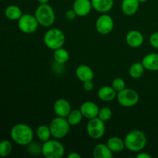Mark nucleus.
I'll return each mask as SVG.
<instances>
[{"label":"nucleus","mask_w":158,"mask_h":158,"mask_svg":"<svg viewBox=\"0 0 158 158\" xmlns=\"http://www.w3.org/2000/svg\"><path fill=\"white\" fill-rule=\"evenodd\" d=\"M125 148L131 152H140L147 146L148 139L143 131L140 130H134L130 131L125 136Z\"/></svg>","instance_id":"obj_1"},{"label":"nucleus","mask_w":158,"mask_h":158,"mask_svg":"<svg viewBox=\"0 0 158 158\" xmlns=\"http://www.w3.org/2000/svg\"><path fill=\"white\" fill-rule=\"evenodd\" d=\"M12 140L17 144L27 146L33 141L34 133L32 128L25 123H18L12 128L10 132Z\"/></svg>","instance_id":"obj_2"},{"label":"nucleus","mask_w":158,"mask_h":158,"mask_svg":"<svg viewBox=\"0 0 158 158\" xmlns=\"http://www.w3.org/2000/svg\"><path fill=\"white\" fill-rule=\"evenodd\" d=\"M43 41L48 49L54 51L55 49L64 46L66 42V35L61 29L58 28H52L48 29L44 34Z\"/></svg>","instance_id":"obj_3"},{"label":"nucleus","mask_w":158,"mask_h":158,"mask_svg":"<svg viewBox=\"0 0 158 158\" xmlns=\"http://www.w3.org/2000/svg\"><path fill=\"white\" fill-rule=\"evenodd\" d=\"M34 15L36 18L39 25L43 27H50L55 23V12L52 6L48 3L40 4L35 9Z\"/></svg>","instance_id":"obj_4"},{"label":"nucleus","mask_w":158,"mask_h":158,"mask_svg":"<svg viewBox=\"0 0 158 158\" xmlns=\"http://www.w3.org/2000/svg\"><path fill=\"white\" fill-rule=\"evenodd\" d=\"M64 146L57 139H49L42 145V154L46 158H61L64 156Z\"/></svg>","instance_id":"obj_5"},{"label":"nucleus","mask_w":158,"mask_h":158,"mask_svg":"<svg viewBox=\"0 0 158 158\" xmlns=\"http://www.w3.org/2000/svg\"><path fill=\"white\" fill-rule=\"evenodd\" d=\"M49 129H50L52 137L59 140L67 135L70 129V124L67 121L66 118L56 116L50 122Z\"/></svg>","instance_id":"obj_6"},{"label":"nucleus","mask_w":158,"mask_h":158,"mask_svg":"<svg viewBox=\"0 0 158 158\" xmlns=\"http://www.w3.org/2000/svg\"><path fill=\"white\" fill-rule=\"evenodd\" d=\"M117 99L120 105L123 107H132L137 104L140 97L136 90L131 88H124L117 93Z\"/></svg>","instance_id":"obj_7"},{"label":"nucleus","mask_w":158,"mask_h":158,"mask_svg":"<svg viewBox=\"0 0 158 158\" xmlns=\"http://www.w3.org/2000/svg\"><path fill=\"white\" fill-rule=\"evenodd\" d=\"M86 129L89 137L94 140H98L101 138L105 134V122L100 120L98 117L90 119L86 124Z\"/></svg>","instance_id":"obj_8"},{"label":"nucleus","mask_w":158,"mask_h":158,"mask_svg":"<svg viewBox=\"0 0 158 158\" xmlns=\"http://www.w3.org/2000/svg\"><path fill=\"white\" fill-rule=\"evenodd\" d=\"M39 26L40 25L35 15L29 13L23 14V15L18 20L19 29L23 33H33L37 30Z\"/></svg>","instance_id":"obj_9"},{"label":"nucleus","mask_w":158,"mask_h":158,"mask_svg":"<svg viewBox=\"0 0 158 158\" xmlns=\"http://www.w3.org/2000/svg\"><path fill=\"white\" fill-rule=\"evenodd\" d=\"M95 27L97 32L101 35H108L114 28V22L110 15L103 13L97 19Z\"/></svg>","instance_id":"obj_10"},{"label":"nucleus","mask_w":158,"mask_h":158,"mask_svg":"<svg viewBox=\"0 0 158 158\" xmlns=\"http://www.w3.org/2000/svg\"><path fill=\"white\" fill-rule=\"evenodd\" d=\"M80 110L84 118L90 120L98 117L100 108L94 102L85 101L81 104Z\"/></svg>","instance_id":"obj_11"},{"label":"nucleus","mask_w":158,"mask_h":158,"mask_svg":"<svg viewBox=\"0 0 158 158\" xmlns=\"http://www.w3.org/2000/svg\"><path fill=\"white\" fill-rule=\"evenodd\" d=\"M91 0H75L73 5V9L75 11L77 16L85 17L92 10Z\"/></svg>","instance_id":"obj_12"},{"label":"nucleus","mask_w":158,"mask_h":158,"mask_svg":"<svg viewBox=\"0 0 158 158\" xmlns=\"http://www.w3.org/2000/svg\"><path fill=\"white\" fill-rule=\"evenodd\" d=\"M71 110H72V108H71L70 103L65 99H58L54 103L53 111L57 117L66 118Z\"/></svg>","instance_id":"obj_13"},{"label":"nucleus","mask_w":158,"mask_h":158,"mask_svg":"<svg viewBox=\"0 0 158 158\" xmlns=\"http://www.w3.org/2000/svg\"><path fill=\"white\" fill-rule=\"evenodd\" d=\"M127 44L131 48H139L144 42L143 34L137 30H131L127 33L125 37Z\"/></svg>","instance_id":"obj_14"},{"label":"nucleus","mask_w":158,"mask_h":158,"mask_svg":"<svg viewBox=\"0 0 158 158\" xmlns=\"http://www.w3.org/2000/svg\"><path fill=\"white\" fill-rule=\"evenodd\" d=\"M76 76L79 80L83 83L94 80V73L90 66L82 64L77 66L76 69Z\"/></svg>","instance_id":"obj_15"},{"label":"nucleus","mask_w":158,"mask_h":158,"mask_svg":"<svg viewBox=\"0 0 158 158\" xmlns=\"http://www.w3.org/2000/svg\"><path fill=\"white\" fill-rule=\"evenodd\" d=\"M145 69L149 71H158V53L151 52L143 56L141 61Z\"/></svg>","instance_id":"obj_16"},{"label":"nucleus","mask_w":158,"mask_h":158,"mask_svg":"<svg viewBox=\"0 0 158 158\" xmlns=\"http://www.w3.org/2000/svg\"><path fill=\"white\" fill-rule=\"evenodd\" d=\"M140 2L138 0H122L120 8L124 15H133L138 11Z\"/></svg>","instance_id":"obj_17"},{"label":"nucleus","mask_w":158,"mask_h":158,"mask_svg":"<svg viewBox=\"0 0 158 158\" xmlns=\"http://www.w3.org/2000/svg\"><path fill=\"white\" fill-rule=\"evenodd\" d=\"M117 92L110 86H103L99 89L97 96L102 101L110 102L117 98Z\"/></svg>","instance_id":"obj_18"},{"label":"nucleus","mask_w":158,"mask_h":158,"mask_svg":"<svg viewBox=\"0 0 158 158\" xmlns=\"http://www.w3.org/2000/svg\"><path fill=\"white\" fill-rule=\"evenodd\" d=\"M92 7L100 13H106L112 9L114 0H91Z\"/></svg>","instance_id":"obj_19"},{"label":"nucleus","mask_w":158,"mask_h":158,"mask_svg":"<svg viewBox=\"0 0 158 158\" xmlns=\"http://www.w3.org/2000/svg\"><path fill=\"white\" fill-rule=\"evenodd\" d=\"M94 157L95 158H112L114 153L104 143H98L94 149Z\"/></svg>","instance_id":"obj_20"},{"label":"nucleus","mask_w":158,"mask_h":158,"mask_svg":"<svg viewBox=\"0 0 158 158\" xmlns=\"http://www.w3.org/2000/svg\"><path fill=\"white\" fill-rule=\"evenodd\" d=\"M106 145L113 153H120L125 148L124 140L119 137H111L108 139Z\"/></svg>","instance_id":"obj_21"},{"label":"nucleus","mask_w":158,"mask_h":158,"mask_svg":"<svg viewBox=\"0 0 158 158\" xmlns=\"http://www.w3.org/2000/svg\"><path fill=\"white\" fill-rule=\"evenodd\" d=\"M145 68L143 67L142 63H134L130 66L129 68V75L131 78L134 79V80H138V79L141 78L142 76L144 73Z\"/></svg>","instance_id":"obj_22"},{"label":"nucleus","mask_w":158,"mask_h":158,"mask_svg":"<svg viewBox=\"0 0 158 158\" xmlns=\"http://www.w3.org/2000/svg\"><path fill=\"white\" fill-rule=\"evenodd\" d=\"M5 15L10 20H19L23 15L21 9L15 5L9 6L5 10Z\"/></svg>","instance_id":"obj_23"},{"label":"nucleus","mask_w":158,"mask_h":158,"mask_svg":"<svg viewBox=\"0 0 158 158\" xmlns=\"http://www.w3.org/2000/svg\"><path fill=\"white\" fill-rule=\"evenodd\" d=\"M54 61L61 64H65L67 63L69 59V53L66 49L61 47L55 49L53 52Z\"/></svg>","instance_id":"obj_24"},{"label":"nucleus","mask_w":158,"mask_h":158,"mask_svg":"<svg viewBox=\"0 0 158 158\" xmlns=\"http://www.w3.org/2000/svg\"><path fill=\"white\" fill-rule=\"evenodd\" d=\"M36 136L39 140L43 143L49 140L52 137L49 126H47V125L39 126L36 129Z\"/></svg>","instance_id":"obj_25"},{"label":"nucleus","mask_w":158,"mask_h":158,"mask_svg":"<svg viewBox=\"0 0 158 158\" xmlns=\"http://www.w3.org/2000/svg\"><path fill=\"white\" fill-rule=\"evenodd\" d=\"M83 116L80 109H74L70 111L69 115L66 117V120L70 126H77L82 121Z\"/></svg>","instance_id":"obj_26"},{"label":"nucleus","mask_w":158,"mask_h":158,"mask_svg":"<svg viewBox=\"0 0 158 158\" xmlns=\"http://www.w3.org/2000/svg\"><path fill=\"white\" fill-rule=\"evenodd\" d=\"M12 144L7 140L0 141V157H7L12 153Z\"/></svg>","instance_id":"obj_27"},{"label":"nucleus","mask_w":158,"mask_h":158,"mask_svg":"<svg viewBox=\"0 0 158 158\" xmlns=\"http://www.w3.org/2000/svg\"><path fill=\"white\" fill-rule=\"evenodd\" d=\"M113 116V112L111 109L108 106H103L100 108V110L98 113V117L103 121L106 122L109 121Z\"/></svg>","instance_id":"obj_28"},{"label":"nucleus","mask_w":158,"mask_h":158,"mask_svg":"<svg viewBox=\"0 0 158 158\" xmlns=\"http://www.w3.org/2000/svg\"><path fill=\"white\" fill-rule=\"evenodd\" d=\"M27 151L32 155H40L42 154V145L32 141L27 145Z\"/></svg>","instance_id":"obj_29"},{"label":"nucleus","mask_w":158,"mask_h":158,"mask_svg":"<svg viewBox=\"0 0 158 158\" xmlns=\"http://www.w3.org/2000/svg\"><path fill=\"white\" fill-rule=\"evenodd\" d=\"M111 86L118 93L120 92V91L123 90L124 88H126V83H125L124 80H123L122 78H120V77H117V78L114 79Z\"/></svg>","instance_id":"obj_30"},{"label":"nucleus","mask_w":158,"mask_h":158,"mask_svg":"<svg viewBox=\"0 0 158 158\" xmlns=\"http://www.w3.org/2000/svg\"><path fill=\"white\" fill-rule=\"evenodd\" d=\"M149 42L152 47L158 49V32L151 34L149 38Z\"/></svg>","instance_id":"obj_31"},{"label":"nucleus","mask_w":158,"mask_h":158,"mask_svg":"<svg viewBox=\"0 0 158 158\" xmlns=\"http://www.w3.org/2000/svg\"><path fill=\"white\" fill-rule=\"evenodd\" d=\"M77 16V13H76L75 11H74L73 9H69V10H67L65 12V17H66V19L68 20L75 19Z\"/></svg>","instance_id":"obj_32"},{"label":"nucleus","mask_w":158,"mask_h":158,"mask_svg":"<svg viewBox=\"0 0 158 158\" xmlns=\"http://www.w3.org/2000/svg\"><path fill=\"white\" fill-rule=\"evenodd\" d=\"M94 87V83H93V80H90V81H86L83 83V88L84 89V90L87 91V92L93 90Z\"/></svg>","instance_id":"obj_33"},{"label":"nucleus","mask_w":158,"mask_h":158,"mask_svg":"<svg viewBox=\"0 0 158 158\" xmlns=\"http://www.w3.org/2000/svg\"><path fill=\"white\" fill-rule=\"evenodd\" d=\"M137 158H151V155L148 154V153L141 152V151H140V152H138V154H137Z\"/></svg>","instance_id":"obj_34"},{"label":"nucleus","mask_w":158,"mask_h":158,"mask_svg":"<svg viewBox=\"0 0 158 158\" xmlns=\"http://www.w3.org/2000/svg\"><path fill=\"white\" fill-rule=\"evenodd\" d=\"M68 158H81V155L77 152H70L67 155Z\"/></svg>","instance_id":"obj_35"},{"label":"nucleus","mask_w":158,"mask_h":158,"mask_svg":"<svg viewBox=\"0 0 158 158\" xmlns=\"http://www.w3.org/2000/svg\"><path fill=\"white\" fill-rule=\"evenodd\" d=\"M49 1V0H37V2H38L40 4H46V3H48Z\"/></svg>","instance_id":"obj_36"},{"label":"nucleus","mask_w":158,"mask_h":158,"mask_svg":"<svg viewBox=\"0 0 158 158\" xmlns=\"http://www.w3.org/2000/svg\"><path fill=\"white\" fill-rule=\"evenodd\" d=\"M139 2H140V3H144L146 2H148V0H138Z\"/></svg>","instance_id":"obj_37"}]
</instances>
